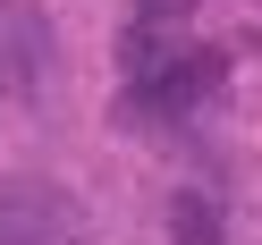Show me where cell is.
Instances as JSON below:
<instances>
[{
  "mask_svg": "<svg viewBox=\"0 0 262 245\" xmlns=\"http://www.w3.org/2000/svg\"><path fill=\"white\" fill-rule=\"evenodd\" d=\"M0 245H85V211L51 177H0Z\"/></svg>",
  "mask_w": 262,
  "mask_h": 245,
  "instance_id": "obj_1",
  "label": "cell"
},
{
  "mask_svg": "<svg viewBox=\"0 0 262 245\" xmlns=\"http://www.w3.org/2000/svg\"><path fill=\"white\" fill-rule=\"evenodd\" d=\"M220 76H228L220 51L152 59V76H136V85H127V119H186V110H203L211 93H220Z\"/></svg>",
  "mask_w": 262,
  "mask_h": 245,
  "instance_id": "obj_2",
  "label": "cell"
},
{
  "mask_svg": "<svg viewBox=\"0 0 262 245\" xmlns=\"http://www.w3.org/2000/svg\"><path fill=\"white\" fill-rule=\"evenodd\" d=\"M51 17H42L34 0H0V102H26L51 68Z\"/></svg>",
  "mask_w": 262,
  "mask_h": 245,
  "instance_id": "obj_3",
  "label": "cell"
},
{
  "mask_svg": "<svg viewBox=\"0 0 262 245\" xmlns=\"http://www.w3.org/2000/svg\"><path fill=\"white\" fill-rule=\"evenodd\" d=\"M169 245H220V203L211 194H169Z\"/></svg>",
  "mask_w": 262,
  "mask_h": 245,
  "instance_id": "obj_4",
  "label": "cell"
}]
</instances>
